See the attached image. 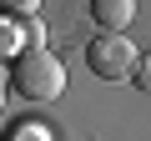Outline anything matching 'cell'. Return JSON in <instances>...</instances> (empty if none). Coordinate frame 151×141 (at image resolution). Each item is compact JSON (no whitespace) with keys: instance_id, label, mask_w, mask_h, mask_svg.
<instances>
[{"instance_id":"277c9868","label":"cell","mask_w":151,"mask_h":141,"mask_svg":"<svg viewBox=\"0 0 151 141\" xmlns=\"http://www.w3.org/2000/svg\"><path fill=\"white\" fill-rule=\"evenodd\" d=\"M0 10L15 15V20H25V15H35V10H40V0H0Z\"/></svg>"},{"instance_id":"3957f363","label":"cell","mask_w":151,"mask_h":141,"mask_svg":"<svg viewBox=\"0 0 151 141\" xmlns=\"http://www.w3.org/2000/svg\"><path fill=\"white\" fill-rule=\"evenodd\" d=\"M91 15H96L101 35H121L136 15V0H91Z\"/></svg>"},{"instance_id":"7a4b0ae2","label":"cell","mask_w":151,"mask_h":141,"mask_svg":"<svg viewBox=\"0 0 151 141\" xmlns=\"http://www.w3.org/2000/svg\"><path fill=\"white\" fill-rule=\"evenodd\" d=\"M86 65H91V76H101V81H121V76L136 70V45L126 35H96L86 45Z\"/></svg>"},{"instance_id":"6da1fadb","label":"cell","mask_w":151,"mask_h":141,"mask_svg":"<svg viewBox=\"0 0 151 141\" xmlns=\"http://www.w3.org/2000/svg\"><path fill=\"white\" fill-rule=\"evenodd\" d=\"M10 86H15L25 101H55V96L65 91V65H60L50 50L25 45V50H15V60H10Z\"/></svg>"},{"instance_id":"5b68a950","label":"cell","mask_w":151,"mask_h":141,"mask_svg":"<svg viewBox=\"0 0 151 141\" xmlns=\"http://www.w3.org/2000/svg\"><path fill=\"white\" fill-rule=\"evenodd\" d=\"M131 76H136V86H141V91H151V55H146V60H136Z\"/></svg>"}]
</instances>
